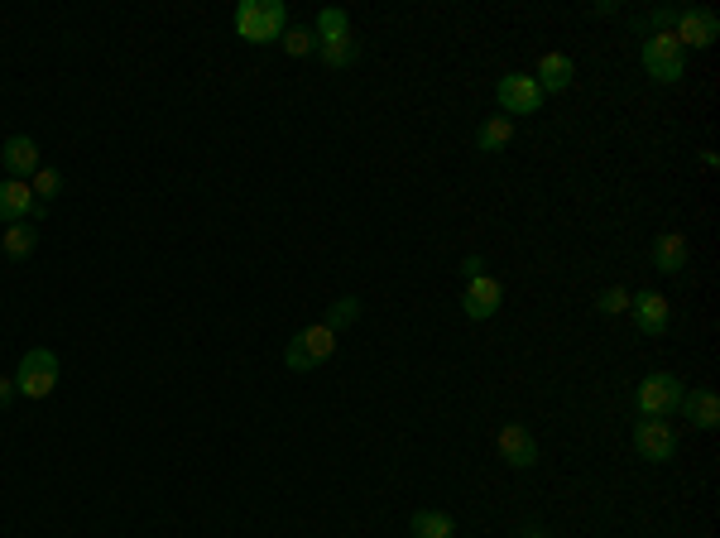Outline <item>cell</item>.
Returning a JSON list of instances; mask_svg holds the SVG:
<instances>
[{
	"label": "cell",
	"mask_w": 720,
	"mask_h": 538,
	"mask_svg": "<svg viewBox=\"0 0 720 538\" xmlns=\"http://www.w3.org/2000/svg\"><path fill=\"white\" fill-rule=\"evenodd\" d=\"M0 164H5V178H34L39 173V145L29 140V135H10L5 145H0Z\"/></svg>",
	"instance_id": "obj_13"
},
{
	"label": "cell",
	"mask_w": 720,
	"mask_h": 538,
	"mask_svg": "<svg viewBox=\"0 0 720 538\" xmlns=\"http://www.w3.org/2000/svg\"><path fill=\"white\" fill-rule=\"evenodd\" d=\"M629 313H634V327H639L644 337H663V332H668V318H672V303L648 289V294H639L629 303Z\"/></svg>",
	"instance_id": "obj_12"
},
{
	"label": "cell",
	"mask_w": 720,
	"mask_h": 538,
	"mask_svg": "<svg viewBox=\"0 0 720 538\" xmlns=\"http://www.w3.org/2000/svg\"><path fill=\"white\" fill-rule=\"evenodd\" d=\"M500 303H504L500 279H490V274H476V279H466V294H461V313H466L471 322L495 318V313H500Z\"/></svg>",
	"instance_id": "obj_9"
},
{
	"label": "cell",
	"mask_w": 720,
	"mask_h": 538,
	"mask_svg": "<svg viewBox=\"0 0 720 538\" xmlns=\"http://www.w3.org/2000/svg\"><path fill=\"white\" fill-rule=\"evenodd\" d=\"M682 394H687V385H682L672 370H653V375H644V380H639V390H634L639 418H668V414H677Z\"/></svg>",
	"instance_id": "obj_4"
},
{
	"label": "cell",
	"mask_w": 720,
	"mask_h": 538,
	"mask_svg": "<svg viewBox=\"0 0 720 538\" xmlns=\"http://www.w3.org/2000/svg\"><path fill=\"white\" fill-rule=\"evenodd\" d=\"M509 140H514V121H509V116H485V121H480V130H476L480 154H500Z\"/></svg>",
	"instance_id": "obj_19"
},
{
	"label": "cell",
	"mask_w": 720,
	"mask_h": 538,
	"mask_svg": "<svg viewBox=\"0 0 720 538\" xmlns=\"http://www.w3.org/2000/svg\"><path fill=\"white\" fill-rule=\"evenodd\" d=\"M360 318V298L356 294H346V298H336L332 308H327V327H332V332H341V327H351V322Z\"/></svg>",
	"instance_id": "obj_23"
},
{
	"label": "cell",
	"mask_w": 720,
	"mask_h": 538,
	"mask_svg": "<svg viewBox=\"0 0 720 538\" xmlns=\"http://www.w3.org/2000/svg\"><path fill=\"white\" fill-rule=\"evenodd\" d=\"M0 250H5L10 260H29V255L39 250V226H34V221L5 226V231H0Z\"/></svg>",
	"instance_id": "obj_17"
},
{
	"label": "cell",
	"mask_w": 720,
	"mask_h": 538,
	"mask_svg": "<svg viewBox=\"0 0 720 538\" xmlns=\"http://www.w3.org/2000/svg\"><path fill=\"white\" fill-rule=\"evenodd\" d=\"M284 49L293 53V58H303V53H317V34H312L308 25H303V29H284Z\"/></svg>",
	"instance_id": "obj_25"
},
{
	"label": "cell",
	"mask_w": 720,
	"mask_h": 538,
	"mask_svg": "<svg viewBox=\"0 0 720 538\" xmlns=\"http://www.w3.org/2000/svg\"><path fill=\"white\" fill-rule=\"evenodd\" d=\"M677 414L687 418L692 428L711 433V428H720V394H716V390H692V394H682Z\"/></svg>",
	"instance_id": "obj_15"
},
{
	"label": "cell",
	"mask_w": 720,
	"mask_h": 538,
	"mask_svg": "<svg viewBox=\"0 0 720 538\" xmlns=\"http://www.w3.org/2000/svg\"><path fill=\"white\" fill-rule=\"evenodd\" d=\"M687 260H692V245H687L682 231H663V236L653 241V269H658V274L677 279V274H687Z\"/></svg>",
	"instance_id": "obj_11"
},
{
	"label": "cell",
	"mask_w": 720,
	"mask_h": 538,
	"mask_svg": "<svg viewBox=\"0 0 720 538\" xmlns=\"http://www.w3.org/2000/svg\"><path fill=\"white\" fill-rule=\"evenodd\" d=\"M519 538H548V534H543V529H524V534H519Z\"/></svg>",
	"instance_id": "obj_28"
},
{
	"label": "cell",
	"mask_w": 720,
	"mask_h": 538,
	"mask_svg": "<svg viewBox=\"0 0 720 538\" xmlns=\"http://www.w3.org/2000/svg\"><path fill=\"white\" fill-rule=\"evenodd\" d=\"M495 97H500V111L514 121V116H533L538 106H543V92H538V82L533 73H504L495 82Z\"/></svg>",
	"instance_id": "obj_6"
},
{
	"label": "cell",
	"mask_w": 720,
	"mask_h": 538,
	"mask_svg": "<svg viewBox=\"0 0 720 538\" xmlns=\"http://www.w3.org/2000/svg\"><path fill=\"white\" fill-rule=\"evenodd\" d=\"M672 39H677L682 49H711V44L720 39V15L716 10H682Z\"/></svg>",
	"instance_id": "obj_8"
},
{
	"label": "cell",
	"mask_w": 720,
	"mask_h": 538,
	"mask_svg": "<svg viewBox=\"0 0 720 538\" xmlns=\"http://www.w3.org/2000/svg\"><path fill=\"white\" fill-rule=\"evenodd\" d=\"M231 25H236V39H245V44H274L288 29V5L284 0H240Z\"/></svg>",
	"instance_id": "obj_1"
},
{
	"label": "cell",
	"mask_w": 720,
	"mask_h": 538,
	"mask_svg": "<svg viewBox=\"0 0 720 538\" xmlns=\"http://www.w3.org/2000/svg\"><path fill=\"white\" fill-rule=\"evenodd\" d=\"M495 447H500V457L514 471H528V466H538V438L528 433L524 423H504L500 433H495Z\"/></svg>",
	"instance_id": "obj_10"
},
{
	"label": "cell",
	"mask_w": 720,
	"mask_h": 538,
	"mask_svg": "<svg viewBox=\"0 0 720 538\" xmlns=\"http://www.w3.org/2000/svg\"><path fill=\"white\" fill-rule=\"evenodd\" d=\"M629 303H634V294L615 284V289H605V294L596 298V313L600 318H620V313H629Z\"/></svg>",
	"instance_id": "obj_24"
},
{
	"label": "cell",
	"mask_w": 720,
	"mask_h": 538,
	"mask_svg": "<svg viewBox=\"0 0 720 538\" xmlns=\"http://www.w3.org/2000/svg\"><path fill=\"white\" fill-rule=\"evenodd\" d=\"M480 269H485V260H480V255H466V260H461V274H466V279H476Z\"/></svg>",
	"instance_id": "obj_26"
},
{
	"label": "cell",
	"mask_w": 720,
	"mask_h": 538,
	"mask_svg": "<svg viewBox=\"0 0 720 538\" xmlns=\"http://www.w3.org/2000/svg\"><path fill=\"white\" fill-rule=\"evenodd\" d=\"M576 77V63L567 58V53H543L538 58V73H533V82H538V92L548 97V92H567Z\"/></svg>",
	"instance_id": "obj_16"
},
{
	"label": "cell",
	"mask_w": 720,
	"mask_h": 538,
	"mask_svg": "<svg viewBox=\"0 0 720 538\" xmlns=\"http://www.w3.org/2000/svg\"><path fill=\"white\" fill-rule=\"evenodd\" d=\"M34 207H39V197L29 193V183H20V178H0V221H5V226L29 221L34 217ZM39 212H44V207H39Z\"/></svg>",
	"instance_id": "obj_14"
},
{
	"label": "cell",
	"mask_w": 720,
	"mask_h": 538,
	"mask_svg": "<svg viewBox=\"0 0 720 538\" xmlns=\"http://www.w3.org/2000/svg\"><path fill=\"white\" fill-rule=\"evenodd\" d=\"M644 73L653 77V82H682V77H687V49L672 39L668 29L644 39Z\"/></svg>",
	"instance_id": "obj_5"
},
{
	"label": "cell",
	"mask_w": 720,
	"mask_h": 538,
	"mask_svg": "<svg viewBox=\"0 0 720 538\" xmlns=\"http://www.w3.org/2000/svg\"><path fill=\"white\" fill-rule=\"evenodd\" d=\"M15 394H20V390H15V380H0V409H5V404H10Z\"/></svg>",
	"instance_id": "obj_27"
},
{
	"label": "cell",
	"mask_w": 720,
	"mask_h": 538,
	"mask_svg": "<svg viewBox=\"0 0 720 538\" xmlns=\"http://www.w3.org/2000/svg\"><path fill=\"white\" fill-rule=\"evenodd\" d=\"M548 538H552V534H548Z\"/></svg>",
	"instance_id": "obj_29"
},
{
	"label": "cell",
	"mask_w": 720,
	"mask_h": 538,
	"mask_svg": "<svg viewBox=\"0 0 720 538\" xmlns=\"http://www.w3.org/2000/svg\"><path fill=\"white\" fill-rule=\"evenodd\" d=\"M317 58H322L327 68H351L360 58V49L351 34H336V39H322V44H317Z\"/></svg>",
	"instance_id": "obj_20"
},
{
	"label": "cell",
	"mask_w": 720,
	"mask_h": 538,
	"mask_svg": "<svg viewBox=\"0 0 720 538\" xmlns=\"http://www.w3.org/2000/svg\"><path fill=\"white\" fill-rule=\"evenodd\" d=\"M312 34H317V44H322V39H336V34H351V20H346V10H336V5L317 10V20H312Z\"/></svg>",
	"instance_id": "obj_21"
},
{
	"label": "cell",
	"mask_w": 720,
	"mask_h": 538,
	"mask_svg": "<svg viewBox=\"0 0 720 538\" xmlns=\"http://www.w3.org/2000/svg\"><path fill=\"white\" fill-rule=\"evenodd\" d=\"M10 380H15V390L24 399H48V394L58 390V356L48 346H29L20 356V370Z\"/></svg>",
	"instance_id": "obj_3"
},
{
	"label": "cell",
	"mask_w": 720,
	"mask_h": 538,
	"mask_svg": "<svg viewBox=\"0 0 720 538\" xmlns=\"http://www.w3.org/2000/svg\"><path fill=\"white\" fill-rule=\"evenodd\" d=\"M336 351V332L327 327V322H312V327H303V332H293L284 346V366L298 370V375H308V370H317L322 361H332Z\"/></svg>",
	"instance_id": "obj_2"
},
{
	"label": "cell",
	"mask_w": 720,
	"mask_h": 538,
	"mask_svg": "<svg viewBox=\"0 0 720 538\" xmlns=\"http://www.w3.org/2000/svg\"><path fill=\"white\" fill-rule=\"evenodd\" d=\"M63 183H68V178H63V169H48V164H39L34 183H29V193L39 197V207H44V202H53V197L63 193Z\"/></svg>",
	"instance_id": "obj_22"
},
{
	"label": "cell",
	"mask_w": 720,
	"mask_h": 538,
	"mask_svg": "<svg viewBox=\"0 0 720 538\" xmlns=\"http://www.w3.org/2000/svg\"><path fill=\"white\" fill-rule=\"evenodd\" d=\"M408 534L413 538H452L456 534V514L447 510H418L408 519Z\"/></svg>",
	"instance_id": "obj_18"
},
{
	"label": "cell",
	"mask_w": 720,
	"mask_h": 538,
	"mask_svg": "<svg viewBox=\"0 0 720 538\" xmlns=\"http://www.w3.org/2000/svg\"><path fill=\"white\" fill-rule=\"evenodd\" d=\"M634 452H639L644 462H672V452H677L672 423H663V418H639V423H634Z\"/></svg>",
	"instance_id": "obj_7"
}]
</instances>
